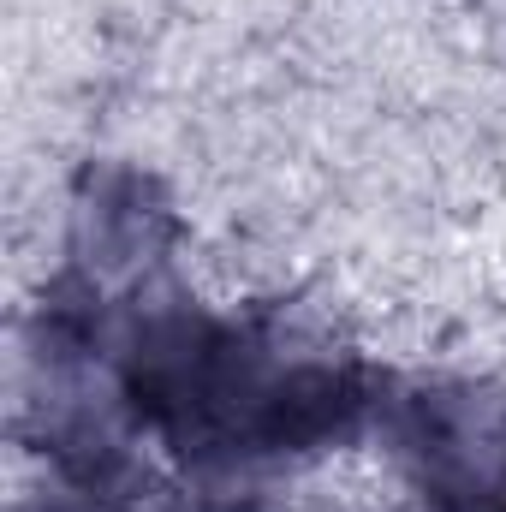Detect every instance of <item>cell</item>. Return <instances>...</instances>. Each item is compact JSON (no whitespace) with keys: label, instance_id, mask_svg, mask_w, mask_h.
<instances>
[{"label":"cell","instance_id":"cell-1","mask_svg":"<svg viewBox=\"0 0 506 512\" xmlns=\"http://www.w3.org/2000/svg\"><path fill=\"white\" fill-rule=\"evenodd\" d=\"M78 262L84 280H114V274H137L149 262H161L167 239H173V215L167 197L155 191V179L131 173V167H102L84 179L78 191Z\"/></svg>","mask_w":506,"mask_h":512},{"label":"cell","instance_id":"cell-2","mask_svg":"<svg viewBox=\"0 0 506 512\" xmlns=\"http://www.w3.org/2000/svg\"><path fill=\"white\" fill-rule=\"evenodd\" d=\"M417 512H447V507H429V501H423V507H417Z\"/></svg>","mask_w":506,"mask_h":512}]
</instances>
